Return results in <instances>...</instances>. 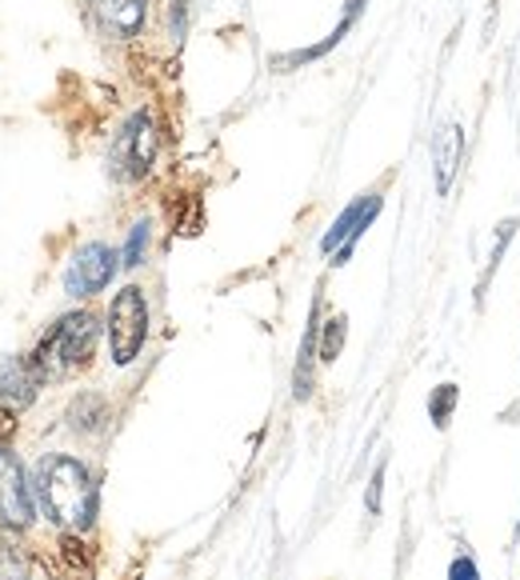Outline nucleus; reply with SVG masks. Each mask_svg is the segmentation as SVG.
<instances>
[{
	"instance_id": "obj_1",
	"label": "nucleus",
	"mask_w": 520,
	"mask_h": 580,
	"mask_svg": "<svg viewBox=\"0 0 520 580\" xmlns=\"http://www.w3.org/2000/svg\"><path fill=\"white\" fill-rule=\"evenodd\" d=\"M36 501L60 528H89L97 516V484L77 457L53 452L36 464Z\"/></svg>"
},
{
	"instance_id": "obj_7",
	"label": "nucleus",
	"mask_w": 520,
	"mask_h": 580,
	"mask_svg": "<svg viewBox=\"0 0 520 580\" xmlns=\"http://www.w3.org/2000/svg\"><path fill=\"white\" fill-rule=\"evenodd\" d=\"M0 525L29 528L33 525V493L24 484V472L9 449H0Z\"/></svg>"
},
{
	"instance_id": "obj_2",
	"label": "nucleus",
	"mask_w": 520,
	"mask_h": 580,
	"mask_svg": "<svg viewBox=\"0 0 520 580\" xmlns=\"http://www.w3.org/2000/svg\"><path fill=\"white\" fill-rule=\"evenodd\" d=\"M100 325L92 313H68L41 337L36 352L29 361L36 364L41 381H68L73 373L89 369L92 352H97Z\"/></svg>"
},
{
	"instance_id": "obj_6",
	"label": "nucleus",
	"mask_w": 520,
	"mask_h": 580,
	"mask_svg": "<svg viewBox=\"0 0 520 580\" xmlns=\"http://www.w3.org/2000/svg\"><path fill=\"white\" fill-rule=\"evenodd\" d=\"M377 212H380V197H377V193H365V197H356L353 205L344 208L341 217L332 220V229L324 232V241H321L324 252H336V261H332V264L348 261L353 244L361 241V232H365L368 225L377 220Z\"/></svg>"
},
{
	"instance_id": "obj_16",
	"label": "nucleus",
	"mask_w": 520,
	"mask_h": 580,
	"mask_svg": "<svg viewBox=\"0 0 520 580\" xmlns=\"http://www.w3.org/2000/svg\"><path fill=\"white\" fill-rule=\"evenodd\" d=\"M380 484H385V464H380V469L373 472V484H368V496H365L368 513H373V516L380 513Z\"/></svg>"
},
{
	"instance_id": "obj_8",
	"label": "nucleus",
	"mask_w": 520,
	"mask_h": 580,
	"mask_svg": "<svg viewBox=\"0 0 520 580\" xmlns=\"http://www.w3.org/2000/svg\"><path fill=\"white\" fill-rule=\"evenodd\" d=\"M89 9L109 36H117V41H133V36H141V29H144L148 0H89Z\"/></svg>"
},
{
	"instance_id": "obj_10",
	"label": "nucleus",
	"mask_w": 520,
	"mask_h": 580,
	"mask_svg": "<svg viewBox=\"0 0 520 580\" xmlns=\"http://www.w3.org/2000/svg\"><path fill=\"white\" fill-rule=\"evenodd\" d=\"M461 156H465V132L461 124H444L436 136H432V161H436V193H449L453 188V176L461 168Z\"/></svg>"
},
{
	"instance_id": "obj_15",
	"label": "nucleus",
	"mask_w": 520,
	"mask_h": 580,
	"mask_svg": "<svg viewBox=\"0 0 520 580\" xmlns=\"http://www.w3.org/2000/svg\"><path fill=\"white\" fill-rule=\"evenodd\" d=\"M449 580H480V569H476L473 557H456L449 565Z\"/></svg>"
},
{
	"instance_id": "obj_18",
	"label": "nucleus",
	"mask_w": 520,
	"mask_h": 580,
	"mask_svg": "<svg viewBox=\"0 0 520 580\" xmlns=\"http://www.w3.org/2000/svg\"><path fill=\"white\" fill-rule=\"evenodd\" d=\"M517 533H520V521H517Z\"/></svg>"
},
{
	"instance_id": "obj_9",
	"label": "nucleus",
	"mask_w": 520,
	"mask_h": 580,
	"mask_svg": "<svg viewBox=\"0 0 520 580\" xmlns=\"http://www.w3.org/2000/svg\"><path fill=\"white\" fill-rule=\"evenodd\" d=\"M41 373H36L33 361H24V357H9V361L0 364V405L4 408H29L36 401V389H41Z\"/></svg>"
},
{
	"instance_id": "obj_14",
	"label": "nucleus",
	"mask_w": 520,
	"mask_h": 580,
	"mask_svg": "<svg viewBox=\"0 0 520 580\" xmlns=\"http://www.w3.org/2000/svg\"><path fill=\"white\" fill-rule=\"evenodd\" d=\"M344 325H348L344 317H329V320H324V337H321V361L324 364H332L336 357H341V349H344Z\"/></svg>"
},
{
	"instance_id": "obj_17",
	"label": "nucleus",
	"mask_w": 520,
	"mask_h": 580,
	"mask_svg": "<svg viewBox=\"0 0 520 580\" xmlns=\"http://www.w3.org/2000/svg\"><path fill=\"white\" fill-rule=\"evenodd\" d=\"M16 433V420H12V408L0 405V449H9V437Z\"/></svg>"
},
{
	"instance_id": "obj_5",
	"label": "nucleus",
	"mask_w": 520,
	"mask_h": 580,
	"mask_svg": "<svg viewBox=\"0 0 520 580\" xmlns=\"http://www.w3.org/2000/svg\"><path fill=\"white\" fill-rule=\"evenodd\" d=\"M117 249H109L104 241H92L85 249H77V256L65 269V293L68 296H97L100 288H109V281L117 276Z\"/></svg>"
},
{
	"instance_id": "obj_11",
	"label": "nucleus",
	"mask_w": 520,
	"mask_h": 580,
	"mask_svg": "<svg viewBox=\"0 0 520 580\" xmlns=\"http://www.w3.org/2000/svg\"><path fill=\"white\" fill-rule=\"evenodd\" d=\"M68 425L77 428V433H100V428L109 425V405L92 393L77 396V405L68 408Z\"/></svg>"
},
{
	"instance_id": "obj_12",
	"label": "nucleus",
	"mask_w": 520,
	"mask_h": 580,
	"mask_svg": "<svg viewBox=\"0 0 520 580\" xmlns=\"http://www.w3.org/2000/svg\"><path fill=\"white\" fill-rule=\"evenodd\" d=\"M456 401H461V389L456 384H441L436 393L429 396V416L436 428H449V420H453L456 413Z\"/></svg>"
},
{
	"instance_id": "obj_4",
	"label": "nucleus",
	"mask_w": 520,
	"mask_h": 580,
	"mask_svg": "<svg viewBox=\"0 0 520 580\" xmlns=\"http://www.w3.org/2000/svg\"><path fill=\"white\" fill-rule=\"evenodd\" d=\"M156 161V124L148 112H133L112 141V173L121 180H141Z\"/></svg>"
},
{
	"instance_id": "obj_13",
	"label": "nucleus",
	"mask_w": 520,
	"mask_h": 580,
	"mask_svg": "<svg viewBox=\"0 0 520 580\" xmlns=\"http://www.w3.org/2000/svg\"><path fill=\"white\" fill-rule=\"evenodd\" d=\"M148 241H153V225H148V220H136L133 232H129V241H124V252H121L124 269H136V264H144Z\"/></svg>"
},
{
	"instance_id": "obj_3",
	"label": "nucleus",
	"mask_w": 520,
	"mask_h": 580,
	"mask_svg": "<svg viewBox=\"0 0 520 580\" xmlns=\"http://www.w3.org/2000/svg\"><path fill=\"white\" fill-rule=\"evenodd\" d=\"M144 337H148V300H144V293L136 285H124L109 305L112 361L133 364L144 349Z\"/></svg>"
}]
</instances>
